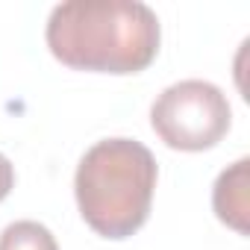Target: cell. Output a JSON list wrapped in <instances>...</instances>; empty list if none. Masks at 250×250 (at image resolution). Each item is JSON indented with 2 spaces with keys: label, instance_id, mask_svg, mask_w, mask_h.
Instances as JSON below:
<instances>
[{
  "label": "cell",
  "instance_id": "6da1fadb",
  "mask_svg": "<svg viewBox=\"0 0 250 250\" xmlns=\"http://www.w3.org/2000/svg\"><path fill=\"white\" fill-rule=\"evenodd\" d=\"M44 42L62 65L94 74H139L162 42L156 12L139 0H65L53 6Z\"/></svg>",
  "mask_w": 250,
  "mask_h": 250
},
{
  "label": "cell",
  "instance_id": "7a4b0ae2",
  "mask_svg": "<svg viewBox=\"0 0 250 250\" xmlns=\"http://www.w3.org/2000/svg\"><path fill=\"white\" fill-rule=\"evenodd\" d=\"M159 168L136 139L91 145L74 174V197L83 221L103 238L121 241L139 232L150 215Z\"/></svg>",
  "mask_w": 250,
  "mask_h": 250
},
{
  "label": "cell",
  "instance_id": "3957f363",
  "mask_svg": "<svg viewBox=\"0 0 250 250\" xmlns=\"http://www.w3.org/2000/svg\"><path fill=\"white\" fill-rule=\"evenodd\" d=\"M232 124L227 94L209 80H180L156 94L150 106V127L171 147L200 153L215 147Z\"/></svg>",
  "mask_w": 250,
  "mask_h": 250
},
{
  "label": "cell",
  "instance_id": "277c9868",
  "mask_svg": "<svg viewBox=\"0 0 250 250\" xmlns=\"http://www.w3.org/2000/svg\"><path fill=\"white\" fill-rule=\"evenodd\" d=\"M212 209L218 221L238 235L250 232V159H238L218 174L212 186Z\"/></svg>",
  "mask_w": 250,
  "mask_h": 250
},
{
  "label": "cell",
  "instance_id": "5b68a950",
  "mask_svg": "<svg viewBox=\"0 0 250 250\" xmlns=\"http://www.w3.org/2000/svg\"><path fill=\"white\" fill-rule=\"evenodd\" d=\"M0 250H59V244L44 224L15 221L0 232Z\"/></svg>",
  "mask_w": 250,
  "mask_h": 250
},
{
  "label": "cell",
  "instance_id": "8992f818",
  "mask_svg": "<svg viewBox=\"0 0 250 250\" xmlns=\"http://www.w3.org/2000/svg\"><path fill=\"white\" fill-rule=\"evenodd\" d=\"M12 188H15V165L0 153V200H6Z\"/></svg>",
  "mask_w": 250,
  "mask_h": 250
}]
</instances>
